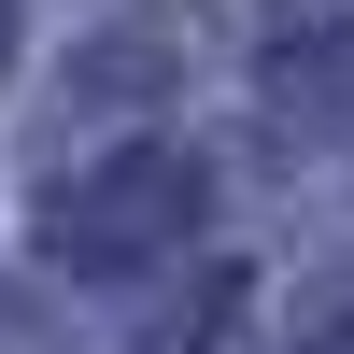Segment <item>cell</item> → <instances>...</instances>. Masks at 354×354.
Returning a JSON list of instances; mask_svg holds the SVG:
<instances>
[{"label":"cell","mask_w":354,"mask_h":354,"mask_svg":"<svg viewBox=\"0 0 354 354\" xmlns=\"http://www.w3.org/2000/svg\"><path fill=\"white\" fill-rule=\"evenodd\" d=\"M198 227V170L185 156H113L100 185L57 198V255H156Z\"/></svg>","instance_id":"6da1fadb"},{"label":"cell","mask_w":354,"mask_h":354,"mask_svg":"<svg viewBox=\"0 0 354 354\" xmlns=\"http://www.w3.org/2000/svg\"><path fill=\"white\" fill-rule=\"evenodd\" d=\"M0 43H15V0H0Z\"/></svg>","instance_id":"7a4b0ae2"},{"label":"cell","mask_w":354,"mask_h":354,"mask_svg":"<svg viewBox=\"0 0 354 354\" xmlns=\"http://www.w3.org/2000/svg\"><path fill=\"white\" fill-rule=\"evenodd\" d=\"M0 354H15V340H0Z\"/></svg>","instance_id":"3957f363"}]
</instances>
